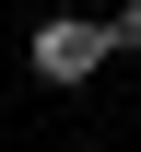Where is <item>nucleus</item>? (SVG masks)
Wrapping results in <instances>:
<instances>
[{
	"label": "nucleus",
	"mask_w": 141,
	"mask_h": 152,
	"mask_svg": "<svg viewBox=\"0 0 141 152\" xmlns=\"http://www.w3.org/2000/svg\"><path fill=\"white\" fill-rule=\"evenodd\" d=\"M106 58H118V23H82V12H59V23H35V82H94Z\"/></svg>",
	"instance_id": "nucleus-1"
},
{
	"label": "nucleus",
	"mask_w": 141,
	"mask_h": 152,
	"mask_svg": "<svg viewBox=\"0 0 141 152\" xmlns=\"http://www.w3.org/2000/svg\"><path fill=\"white\" fill-rule=\"evenodd\" d=\"M118 47H141V0H118Z\"/></svg>",
	"instance_id": "nucleus-2"
}]
</instances>
